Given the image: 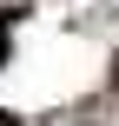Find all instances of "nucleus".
<instances>
[{
    "label": "nucleus",
    "instance_id": "1",
    "mask_svg": "<svg viewBox=\"0 0 119 126\" xmlns=\"http://www.w3.org/2000/svg\"><path fill=\"white\" fill-rule=\"evenodd\" d=\"M0 53H7V33H0Z\"/></svg>",
    "mask_w": 119,
    "mask_h": 126
},
{
    "label": "nucleus",
    "instance_id": "2",
    "mask_svg": "<svg viewBox=\"0 0 119 126\" xmlns=\"http://www.w3.org/2000/svg\"><path fill=\"white\" fill-rule=\"evenodd\" d=\"M0 126H13V120H7V113H0Z\"/></svg>",
    "mask_w": 119,
    "mask_h": 126
}]
</instances>
